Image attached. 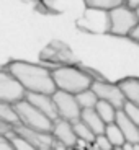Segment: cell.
I'll return each mask as SVG.
<instances>
[{
	"label": "cell",
	"instance_id": "cell-28",
	"mask_svg": "<svg viewBox=\"0 0 139 150\" xmlns=\"http://www.w3.org/2000/svg\"><path fill=\"white\" fill-rule=\"evenodd\" d=\"M123 150H139V144L124 142V144H123Z\"/></svg>",
	"mask_w": 139,
	"mask_h": 150
},
{
	"label": "cell",
	"instance_id": "cell-29",
	"mask_svg": "<svg viewBox=\"0 0 139 150\" xmlns=\"http://www.w3.org/2000/svg\"><path fill=\"white\" fill-rule=\"evenodd\" d=\"M53 150H71V149H69V147H66V145H62V144H59V142H56V140H54Z\"/></svg>",
	"mask_w": 139,
	"mask_h": 150
},
{
	"label": "cell",
	"instance_id": "cell-21",
	"mask_svg": "<svg viewBox=\"0 0 139 150\" xmlns=\"http://www.w3.org/2000/svg\"><path fill=\"white\" fill-rule=\"evenodd\" d=\"M8 139L11 140V144H13L15 150H38L36 147H33L28 140H25L23 137H20L15 131H11L10 134H8Z\"/></svg>",
	"mask_w": 139,
	"mask_h": 150
},
{
	"label": "cell",
	"instance_id": "cell-16",
	"mask_svg": "<svg viewBox=\"0 0 139 150\" xmlns=\"http://www.w3.org/2000/svg\"><path fill=\"white\" fill-rule=\"evenodd\" d=\"M95 111H97L98 114H100V117H102V119L105 121V124H110V122H115L118 109L115 108L113 105H110V103L102 101V100H98L97 106H95Z\"/></svg>",
	"mask_w": 139,
	"mask_h": 150
},
{
	"label": "cell",
	"instance_id": "cell-12",
	"mask_svg": "<svg viewBox=\"0 0 139 150\" xmlns=\"http://www.w3.org/2000/svg\"><path fill=\"white\" fill-rule=\"evenodd\" d=\"M116 126L121 129L126 142H133V144H139V127L124 114L123 109H118L116 112V119H115Z\"/></svg>",
	"mask_w": 139,
	"mask_h": 150
},
{
	"label": "cell",
	"instance_id": "cell-23",
	"mask_svg": "<svg viewBox=\"0 0 139 150\" xmlns=\"http://www.w3.org/2000/svg\"><path fill=\"white\" fill-rule=\"evenodd\" d=\"M93 145H95V149H97V150H113V149H115L113 144L108 140V137H106L105 134L97 135L95 140H93Z\"/></svg>",
	"mask_w": 139,
	"mask_h": 150
},
{
	"label": "cell",
	"instance_id": "cell-7",
	"mask_svg": "<svg viewBox=\"0 0 139 150\" xmlns=\"http://www.w3.org/2000/svg\"><path fill=\"white\" fill-rule=\"evenodd\" d=\"M25 96H26V91L20 85L18 80L8 70L0 69V101L15 105V103L25 100Z\"/></svg>",
	"mask_w": 139,
	"mask_h": 150
},
{
	"label": "cell",
	"instance_id": "cell-20",
	"mask_svg": "<svg viewBox=\"0 0 139 150\" xmlns=\"http://www.w3.org/2000/svg\"><path fill=\"white\" fill-rule=\"evenodd\" d=\"M0 119L4 122L10 124V126H16L18 124V116L15 112V108L11 103L0 101Z\"/></svg>",
	"mask_w": 139,
	"mask_h": 150
},
{
	"label": "cell",
	"instance_id": "cell-10",
	"mask_svg": "<svg viewBox=\"0 0 139 150\" xmlns=\"http://www.w3.org/2000/svg\"><path fill=\"white\" fill-rule=\"evenodd\" d=\"M51 134H53L56 142L62 144V145L69 147V149L75 147L77 142H79V139H77V135H75V132H74V127H72V122L62 119V117L54 121L53 132H51Z\"/></svg>",
	"mask_w": 139,
	"mask_h": 150
},
{
	"label": "cell",
	"instance_id": "cell-19",
	"mask_svg": "<svg viewBox=\"0 0 139 150\" xmlns=\"http://www.w3.org/2000/svg\"><path fill=\"white\" fill-rule=\"evenodd\" d=\"M75 98H77L79 106L82 109H92V108H95V106H97V103H98V96L95 95V91L92 90V88L77 93V95H75Z\"/></svg>",
	"mask_w": 139,
	"mask_h": 150
},
{
	"label": "cell",
	"instance_id": "cell-14",
	"mask_svg": "<svg viewBox=\"0 0 139 150\" xmlns=\"http://www.w3.org/2000/svg\"><path fill=\"white\" fill-rule=\"evenodd\" d=\"M118 85L121 86L126 100L139 106V77H126V79L120 80Z\"/></svg>",
	"mask_w": 139,
	"mask_h": 150
},
{
	"label": "cell",
	"instance_id": "cell-2",
	"mask_svg": "<svg viewBox=\"0 0 139 150\" xmlns=\"http://www.w3.org/2000/svg\"><path fill=\"white\" fill-rule=\"evenodd\" d=\"M53 80L56 83V88L61 91L77 95L83 90H88L93 83L95 77L90 75L87 69L77 67V65H62V67H54Z\"/></svg>",
	"mask_w": 139,
	"mask_h": 150
},
{
	"label": "cell",
	"instance_id": "cell-17",
	"mask_svg": "<svg viewBox=\"0 0 139 150\" xmlns=\"http://www.w3.org/2000/svg\"><path fill=\"white\" fill-rule=\"evenodd\" d=\"M85 5L88 8L93 10H102V11H110L113 8H118L121 5H124L126 0H83Z\"/></svg>",
	"mask_w": 139,
	"mask_h": 150
},
{
	"label": "cell",
	"instance_id": "cell-3",
	"mask_svg": "<svg viewBox=\"0 0 139 150\" xmlns=\"http://www.w3.org/2000/svg\"><path fill=\"white\" fill-rule=\"evenodd\" d=\"M15 112L18 116V124L26 126L34 131H41V132H53L54 121L49 119L48 116H44L38 108H34L28 100H21V101L13 105Z\"/></svg>",
	"mask_w": 139,
	"mask_h": 150
},
{
	"label": "cell",
	"instance_id": "cell-5",
	"mask_svg": "<svg viewBox=\"0 0 139 150\" xmlns=\"http://www.w3.org/2000/svg\"><path fill=\"white\" fill-rule=\"evenodd\" d=\"M39 59L43 62L53 64L56 67L62 65H77V59L72 54L71 47L62 41H51L39 54Z\"/></svg>",
	"mask_w": 139,
	"mask_h": 150
},
{
	"label": "cell",
	"instance_id": "cell-26",
	"mask_svg": "<svg viewBox=\"0 0 139 150\" xmlns=\"http://www.w3.org/2000/svg\"><path fill=\"white\" fill-rule=\"evenodd\" d=\"M129 39H131V41H134L136 44H139V23H138V26L134 28V30L131 31V34H129Z\"/></svg>",
	"mask_w": 139,
	"mask_h": 150
},
{
	"label": "cell",
	"instance_id": "cell-22",
	"mask_svg": "<svg viewBox=\"0 0 139 150\" xmlns=\"http://www.w3.org/2000/svg\"><path fill=\"white\" fill-rule=\"evenodd\" d=\"M123 111H124V114L139 127V106H136L134 103H131V101H126Z\"/></svg>",
	"mask_w": 139,
	"mask_h": 150
},
{
	"label": "cell",
	"instance_id": "cell-11",
	"mask_svg": "<svg viewBox=\"0 0 139 150\" xmlns=\"http://www.w3.org/2000/svg\"><path fill=\"white\" fill-rule=\"evenodd\" d=\"M25 100L31 103L34 108H38L39 111L48 116L49 119H59V114H57V108H56V103H54V98L53 95H46V93H26Z\"/></svg>",
	"mask_w": 139,
	"mask_h": 150
},
{
	"label": "cell",
	"instance_id": "cell-27",
	"mask_svg": "<svg viewBox=\"0 0 139 150\" xmlns=\"http://www.w3.org/2000/svg\"><path fill=\"white\" fill-rule=\"evenodd\" d=\"M124 5H126V7H129L131 10H138V8H139V0H126V2H124Z\"/></svg>",
	"mask_w": 139,
	"mask_h": 150
},
{
	"label": "cell",
	"instance_id": "cell-8",
	"mask_svg": "<svg viewBox=\"0 0 139 150\" xmlns=\"http://www.w3.org/2000/svg\"><path fill=\"white\" fill-rule=\"evenodd\" d=\"M53 98H54V103H56L59 117H62V119H66V121H71V122L80 119L82 108L79 106V101H77L75 95L67 93V91L56 90L53 95Z\"/></svg>",
	"mask_w": 139,
	"mask_h": 150
},
{
	"label": "cell",
	"instance_id": "cell-13",
	"mask_svg": "<svg viewBox=\"0 0 139 150\" xmlns=\"http://www.w3.org/2000/svg\"><path fill=\"white\" fill-rule=\"evenodd\" d=\"M80 119H82L83 122H85L87 126L93 131L95 135L105 134L106 124H105V121L100 117V114L95 111V108H92V109H82V112H80Z\"/></svg>",
	"mask_w": 139,
	"mask_h": 150
},
{
	"label": "cell",
	"instance_id": "cell-4",
	"mask_svg": "<svg viewBox=\"0 0 139 150\" xmlns=\"http://www.w3.org/2000/svg\"><path fill=\"white\" fill-rule=\"evenodd\" d=\"M138 23L139 18L136 10H131L126 5L108 11V33L113 36H129L131 31L138 26Z\"/></svg>",
	"mask_w": 139,
	"mask_h": 150
},
{
	"label": "cell",
	"instance_id": "cell-30",
	"mask_svg": "<svg viewBox=\"0 0 139 150\" xmlns=\"http://www.w3.org/2000/svg\"><path fill=\"white\" fill-rule=\"evenodd\" d=\"M113 150H123V147H115Z\"/></svg>",
	"mask_w": 139,
	"mask_h": 150
},
{
	"label": "cell",
	"instance_id": "cell-32",
	"mask_svg": "<svg viewBox=\"0 0 139 150\" xmlns=\"http://www.w3.org/2000/svg\"><path fill=\"white\" fill-rule=\"evenodd\" d=\"M49 150H53V149H49Z\"/></svg>",
	"mask_w": 139,
	"mask_h": 150
},
{
	"label": "cell",
	"instance_id": "cell-1",
	"mask_svg": "<svg viewBox=\"0 0 139 150\" xmlns=\"http://www.w3.org/2000/svg\"><path fill=\"white\" fill-rule=\"evenodd\" d=\"M7 70L20 82L26 93H46L54 95L57 90L53 80V72L38 64L26 60H11L7 65Z\"/></svg>",
	"mask_w": 139,
	"mask_h": 150
},
{
	"label": "cell",
	"instance_id": "cell-25",
	"mask_svg": "<svg viewBox=\"0 0 139 150\" xmlns=\"http://www.w3.org/2000/svg\"><path fill=\"white\" fill-rule=\"evenodd\" d=\"M11 131H13V126H10V124L4 122L0 119V135H8Z\"/></svg>",
	"mask_w": 139,
	"mask_h": 150
},
{
	"label": "cell",
	"instance_id": "cell-9",
	"mask_svg": "<svg viewBox=\"0 0 139 150\" xmlns=\"http://www.w3.org/2000/svg\"><path fill=\"white\" fill-rule=\"evenodd\" d=\"M13 131H15L20 137L28 140L33 147H36L38 150H49V149H53V145H54V137H53V134H49V132L34 131V129H30V127H26V126H21V124L13 126Z\"/></svg>",
	"mask_w": 139,
	"mask_h": 150
},
{
	"label": "cell",
	"instance_id": "cell-24",
	"mask_svg": "<svg viewBox=\"0 0 139 150\" xmlns=\"http://www.w3.org/2000/svg\"><path fill=\"white\" fill-rule=\"evenodd\" d=\"M0 150H15L8 135H0Z\"/></svg>",
	"mask_w": 139,
	"mask_h": 150
},
{
	"label": "cell",
	"instance_id": "cell-6",
	"mask_svg": "<svg viewBox=\"0 0 139 150\" xmlns=\"http://www.w3.org/2000/svg\"><path fill=\"white\" fill-rule=\"evenodd\" d=\"M90 88L95 91L98 100L110 103V105H113L116 109H123L126 101H128L126 96H124V93H123V90H121V86L118 83H111L105 79L93 80Z\"/></svg>",
	"mask_w": 139,
	"mask_h": 150
},
{
	"label": "cell",
	"instance_id": "cell-15",
	"mask_svg": "<svg viewBox=\"0 0 139 150\" xmlns=\"http://www.w3.org/2000/svg\"><path fill=\"white\" fill-rule=\"evenodd\" d=\"M72 127H74V132H75V135H77L79 140H82V142H85V144H93L97 135L93 134V131H92L82 119L72 121Z\"/></svg>",
	"mask_w": 139,
	"mask_h": 150
},
{
	"label": "cell",
	"instance_id": "cell-31",
	"mask_svg": "<svg viewBox=\"0 0 139 150\" xmlns=\"http://www.w3.org/2000/svg\"><path fill=\"white\" fill-rule=\"evenodd\" d=\"M136 15H138V18H139V8H138V10H136Z\"/></svg>",
	"mask_w": 139,
	"mask_h": 150
},
{
	"label": "cell",
	"instance_id": "cell-18",
	"mask_svg": "<svg viewBox=\"0 0 139 150\" xmlns=\"http://www.w3.org/2000/svg\"><path fill=\"white\" fill-rule=\"evenodd\" d=\"M105 135L108 137L110 142L113 144V147H123V144L126 142V139H124L123 132H121V129L116 126V122L106 124V127H105Z\"/></svg>",
	"mask_w": 139,
	"mask_h": 150
}]
</instances>
